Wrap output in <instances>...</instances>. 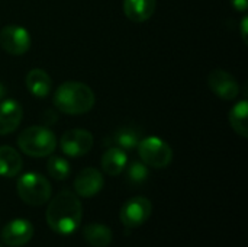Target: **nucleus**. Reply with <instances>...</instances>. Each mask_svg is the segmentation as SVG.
<instances>
[{
  "instance_id": "39448f33",
  "label": "nucleus",
  "mask_w": 248,
  "mask_h": 247,
  "mask_svg": "<svg viewBox=\"0 0 248 247\" xmlns=\"http://www.w3.org/2000/svg\"><path fill=\"white\" fill-rule=\"evenodd\" d=\"M138 154L144 165L154 169H164L167 167L173 160V150L171 147L161 140L160 137H145L140 140L138 146Z\"/></svg>"
},
{
  "instance_id": "20e7f679",
  "label": "nucleus",
  "mask_w": 248,
  "mask_h": 247,
  "mask_svg": "<svg viewBox=\"0 0 248 247\" xmlns=\"http://www.w3.org/2000/svg\"><path fill=\"white\" fill-rule=\"evenodd\" d=\"M16 191L19 198L31 207H41L46 204L52 194L49 181L35 172L23 173L16 182Z\"/></svg>"
},
{
  "instance_id": "423d86ee",
  "label": "nucleus",
  "mask_w": 248,
  "mask_h": 247,
  "mask_svg": "<svg viewBox=\"0 0 248 247\" xmlns=\"http://www.w3.org/2000/svg\"><path fill=\"white\" fill-rule=\"evenodd\" d=\"M151 213H153L151 201L145 197H135V198L128 199L122 205L119 218H121V223L126 229L132 230L145 224L148 218L151 217Z\"/></svg>"
},
{
  "instance_id": "f03ea898",
  "label": "nucleus",
  "mask_w": 248,
  "mask_h": 247,
  "mask_svg": "<svg viewBox=\"0 0 248 247\" xmlns=\"http://www.w3.org/2000/svg\"><path fill=\"white\" fill-rule=\"evenodd\" d=\"M96 98L93 90L81 82H65L52 96L54 106L67 115H83L94 106Z\"/></svg>"
},
{
  "instance_id": "f257e3e1",
  "label": "nucleus",
  "mask_w": 248,
  "mask_h": 247,
  "mask_svg": "<svg viewBox=\"0 0 248 247\" xmlns=\"http://www.w3.org/2000/svg\"><path fill=\"white\" fill-rule=\"evenodd\" d=\"M45 218L48 227L57 234H73L81 224L83 205L74 192L61 191L48 204Z\"/></svg>"
},
{
  "instance_id": "4468645a",
  "label": "nucleus",
  "mask_w": 248,
  "mask_h": 247,
  "mask_svg": "<svg viewBox=\"0 0 248 247\" xmlns=\"http://www.w3.org/2000/svg\"><path fill=\"white\" fill-rule=\"evenodd\" d=\"M25 83H26V89L31 92V95H33L35 98H39V99L46 98L52 87V80H51L49 74L42 68H32L26 74Z\"/></svg>"
},
{
  "instance_id": "7ed1b4c3",
  "label": "nucleus",
  "mask_w": 248,
  "mask_h": 247,
  "mask_svg": "<svg viewBox=\"0 0 248 247\" xmlns=\"http://www.w3.org/2000/svg\"><path fill=\"white\" fill-rule=\"evenodd\" d=\"M17 146L26 156L48 157L57 147V138L48 127L32 125L17 135Z\"/></svg>"
},
{
  "instance_id": "2eb2a0df",
  "label": "nucleus",
  "mask_w": 248,
  "mask_h": 247,
  "mask_svg": "<svg viewBox=\"0 0 248 247\" xmlns=\"http://www.w3.org/2000/svg\"><path fill=\"white\" fill-rule=\"evenodd\" d=\"M102 169L109 176H118L121 175L126 165H128V156L125 150L119 147H110L108 148L102 156Z\"/></svg>"
},
{
  "instance_id": "a211bd4d",
  "label": "nucleus",
  "mask_w": 248,
  "mask_h": 247,
  "mask_svg": "<svg viewBox=\"0 0 248 247\" xmlns=\"http://www.w3.org/2000/svg\"><path fill=\"white\" fill-rule=\"evenodd\" d=\"M228 119H230V125L231 128L238 134L241 135L243 138H247L248 137V102L246 99L237 102L231 111H230V115H228Z\"/></svg>"
},
{
  "instance_id": "1a4fd4ad",
  "label": "nucleus",
  "mask_w": 248,
  "mask_h": 247,
  "mask_svg": "<svg viewBox=\"0 0 248 247\" xmlns=\"http://www.w3.org/2000/svg\"><path fill=\"white\" fill-rule=\"evenodd\" d=\"M208 86L219 99L224 100H234L240 95V84L237 79L222 68H215L209 73Z\"/></svg>"
},
{
  "instance_id": "5701e85b",
  "label": "nucleus",
  "mask_w": 248,
  "mask_h": 247,
  "mask_svg": "<svg viewBox=\"0 0 248 247\" xmlns=\"http://www.w3.org/2000/svg\"><path fill=\"white\" fill-rule=\"evenodd\" d=\"M247 25H248V17L244 16L241 20V38L244 41V44H247Z\"/></svg>"
},
{
  "instance_id": "aec40b11",
  "label": "nucleus",
  "mask_w": 248,
  "mask_h": 247,
  "mask_svg": "<svg viewBox=\"0 0 248 247\" xmlns=\"http://www.w3.org/2000/svg\"><path fill=\"white\" fill-rule=\"evenodd\" d=\"M46 170H48L49 176L55 181H65L71 173L70 163L64 157H60V156H51L48 159Z\"/></svg>"
},
{
  "instance_id": "6e6552de",
  "label": "nucleus",
  "mask_w": 248,
  "mask_h": 247,
  "mask_svg": "<svg viewBox=\"0 0 248 247\" xmlns=\"http://www.w3.org/2000/svg\"><path fill=\"white\" fill-rule=\"evenodd\" d=\"M61 151L68 157H81L93 147V135L87 130L73 128L62 134L60 140Z\"/></svg>"
},
{
  "instance_id": "9b49d317",
  "label": "nucleus",
  "mask_w": 248,
  "mask_h": 247,
  "mask_svg": "<svg viewBox=\"0 0 248 247\" xmlns=\"http://www.w3.org/2000/svg\"><path fill=\"white\" fill-rule=\"evenodd\" d=\"M103 185L105 179L102 173L94 167H86L80 170L74 179L76 195L81 198H93L103 189Z\"/></svg>"
},
{
  "instance_id": "6ab92c4d",
  "label": "nucleus",
  "mask_w": 248,
  "mask_h": 247,
  "mask_svg": "<svg viewBox=\"0 0 248 247\" xmlns=\"http://www.w3.org/2000/svg\"><path fill=\"white\" fill-rule=\"evenodd\" d=\"M140 132L135 131L131 127H124L119 128L115 135H113V143L116 144V147L122 148V150H132L138 146L140 143Z\"/></svg>"
},
{
  "instance_id": "412c9836",
  "label": "nucleus",
  "mask_w": 248,
  "mask_h": 247,
  "mask_svg": "<svg viewBox=\"0 0 248 247\" xmlns=\"http://www.w3.org/2000/svg\"><path fill=\"white\" fill-rule=\"evenodd\" d=\"M128 181L134 185H141L148 179V166L142 162H132L128 166Z\"/></svg>"
},
{
  "instance_id": "9d476101",
  "label": "nucleus",
  "mask_w": 248,
  "mask_h": 247,
  "mask_svg": "<svg viewBox=\"0 0 248 247\" xmlns=\"http://www.w3.org/2000/svg\"><path fill=\"white\" fill-rule=\"evenodd\" d=\"M33 236V226L28 220L16 218L9 221L1 230V240L9 247H22L28 245Z\"/></svg>"
},
{
  "instance_id": "f8f14e48",
  "label": "nucleus",
  "mask_w": 248,
  "mask_h": 247,
  "mask_svg": "<svg viewBox=\"0 0 248 247\" xmlns=\"http://www.w3.org/2000/svg\"><path fill=\"white\" fill-rule=\"evenodd\" d=\"M23 118V108L15 99L0 100V135L16 131Z\"/></svg>"
},
{
  "instance_id": "393cba45",
  "label": "nucleus",
  "mask_w": 248,
  "mask_h": 247,
  "mask_svg": "<svg viewBox=\"0 0 248 247\" xmlns=\"http://www.w3.org/2000/svg\"><path fill=\"white\" fill-rule=\"evenodd\" d=\"M0 247H1V246H0Z\"/></svg>"
},
{
  "instance_id": "0eeeda50",
  "label": "nucleus",
  "mask_w": 248,
  "mask_h": 247,
  "mask_svg": "<svg viewBox=\"0 0 248 247\" xmlns=\"http://www.w3.org/2000/svg\"><path fill=\"white\" fill-rule=\"evenodd\" d=\"M0 47L10 55H23L31 48V33L19 25H7L0 31Z\"/></svg>"
},
{
  "instance_id": "f3484780",
  "label": "nucleus",
  "mask_w": 248,
  "mask_h": 247,
  "mask_svg": "<svg viewBox=\"0 0 248 247\" xmlns=\"http://www.w3.org/2000/svg\"><path fill=\"white\" fill-rule=\"evenodd\" d=\"M83 237L92 247H108L112 243V230L105 224H89L83 229Z\"/></svg>"
},
{
  "instance_id": "b1692460",
  "label": "nucleus",
  "mask_w": 248,
  "mask_h": 247,
  "mask_svg": "<svg viewBox=\"0 0 248 247\" xmlns=\"http://www.w3.org/2000/svg\"><path fill=\"white\" fill-rule=\"evenodd\" d=\"M6 92H7V90H6V86H4V84L0 82V100H3V99H4V96H6Z\"/></svg>"
},
{
  "instance_id": "ddd939ff",
  "label": "nucleus",
  "mask_w": 248,
  "mask_h": 247,
  "mask_svg": "<svg viewBox=\"0 0 248 247\" xmlns=\"http://www.w3.org/2000/svg\"><path fill=\"white\" fill-rule=\"evenodd\" d=\"M157 7V0H124L125 16L135 23L148 20Z\"/></svg>"
},
{
  "instance_id": "4be33fe9",
  "label": "nucleus",
  "mask_w": 248,
  "mask_h": 247,
  "mask_svg": "<svg viewBox=\"0 0 248 247\" xmlns=\"http://www.w3.org/2000/svg\"><path fill=\"white\" fill-rule=\"evenodd\" d=\"M231 4L235 10L244 13L248 7V0H231Z\"/></svg>"
},
{
  "instance_id": "dca6fc26",
  "label": "nucleus",
  "mask_w": 248,
  "mask_h": 247,
  "mask_svg": "<svg viewBox=\"0 0 248 247\" xmlns=\"http://www.w3.org/2000/svg\"><path fill=\"white\" fill-rule=\"evenodd\" d=\"M22 167L20 154L10 146H0V176L15 178L20 173Z\"/></svg>"
}]
</instances>
